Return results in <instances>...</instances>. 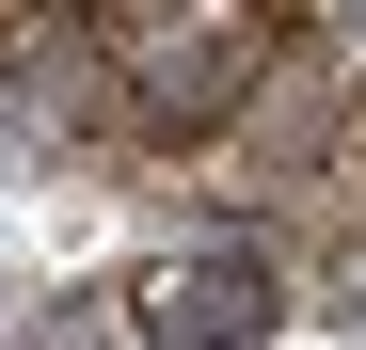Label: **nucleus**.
<instances>
[{"instance_id":"obj_2","label":"nucleus","mask_w":366,"mask_h":350,"mask_svg":"<svg viewBox=\"0 0 366 350\" xmlns=\"http://www.w3.org/2000/svg\"><path fill=\"white\" fill-rule=\"evenodd\" d=\"M128 350H255L287 319V286H271V239H175L128 271Z\"/></svg>"},{"instance_id":"obj_1","label":"nucleus","mask_w":366,"mask_h":350,"mask_svg":"<svg viewBox=\"0 0 366 350\" xmlns=\"http://www.w3.org/2000/svg\"><path fill=\"white\" fill-rule=\"evenodd\" d=\"M287 32H302V16H96L128 144H207V128H255V96H271V48H287Z\"/></svg>"},{"instance_id":"obj_3","label":"nucleus","mask_w":366,"mask_h":350,"mask_svg":"<svg viewBox=\"0 0 366 350\" xmlns=\"http://www.w3.org/2000/svg\"><path fill=\"white\" fill-rule=\"evenodd\" d=\"M16 350H128V319H112V303H48Z\"/></svg>"}]
</instances>
